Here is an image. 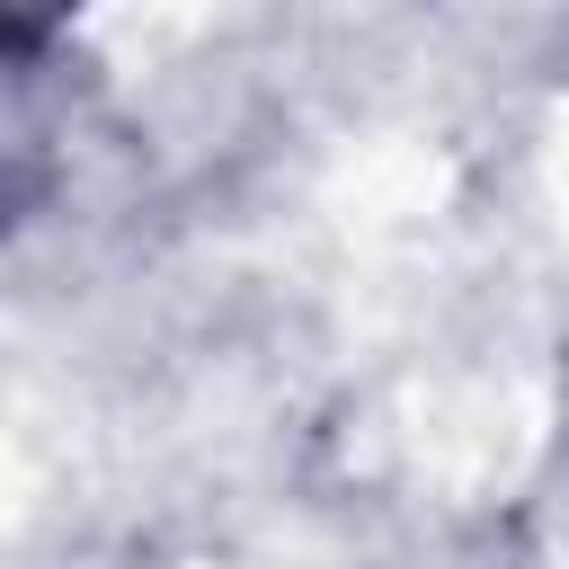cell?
Returning <instances> with one entry per match:
<instances>
[{
	"label": "cell",
	"mask_w": 569,
	"mask_h": 569,
	"mask_svg": "<svg viewBox=\"0 0 569 569\" xmlns=\"http://www.w3.org/2000/svg\"><path fill=\"white\" fill-rule=\"evenodd\" d=\"M62 0H0V27H18V18H53Z\"/></svg>",
	"instance_id": "6da1fadb"
}]
</instances>
